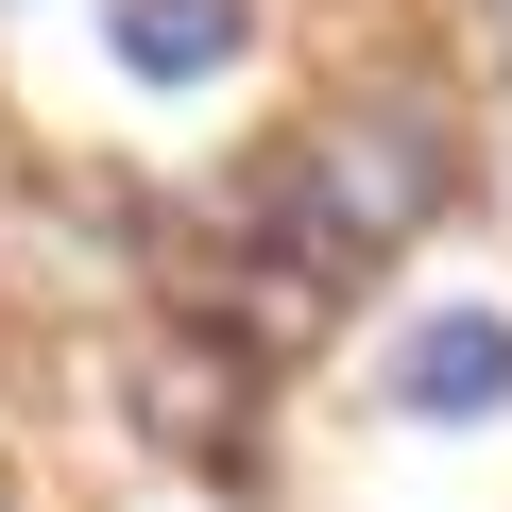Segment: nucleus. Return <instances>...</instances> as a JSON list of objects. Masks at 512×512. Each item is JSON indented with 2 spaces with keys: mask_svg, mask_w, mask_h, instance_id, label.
<instances>
[{
  "mask_svg": "<svg viewBox=\"0 0 512 512\" xmlns=\"http://www.w3.org/2000/svg\"><path fill=\"white\" fill-rule=\"evenodd\" d=\"M444 205H461V120L427 86H342L308 137L256 154V222H274V256H308V274H376V256H410Z\"/></svg>",
  "mask_w": 512,
  "mask_h": 512,
  "instance_id": "nucleus-1",
  "label": "nucleus"
},
{
  "mask_svg": "<svg viewBox=\"0 0 512 512\" xmlns=\"http://www.w3.org/2000/svg\"><path fill=\"white\" fill-rule=\"evenodd\" d=\"M103 393H120V427H137L154 461H239V444H256V342H239L222 308H154V325H120Z\"/></svg>",
  "mask_w": 512,
  "mask_h": 512,
  "instance_id": "nucleus-2",
  "label": "nucleus"
},
{
  "mask_svg": "<svg viewBox=\"0 0 512 512\" xmlns=\"http://www.w3.org/2000/svg\"><path fill=\"white\" fill-rule=\"evenodd\" d=\"M376 410H393V427H427V444H461V427H512V308H495V291H444V308H410V325L376 342Z\"/></svg>",
  "mask_w": 512,
  "mask_h": 512,
  "instance_id": "nucleus-3",
  "label": "nucleus"
},
{
  "mask_svg": "<svg viewBox=\"0 0 512 512\" xmlns=\"http://www.w3.org/2000/svg\"><path fill=\"white\" fill-rule=\"evenodd\" d=\"M239 52H256V0H103V69L120 86H239Z\"/></svg>",
  "mask_w": 512,
  "mask_h": 512,
  "instance_id": "nucleus-4",
  "label": "nucleus"
},
{
  "mask_svg": "<svg viewBox=\"0 0 512 512\" xmlns=\"http://www.w3.org/2000/svg\"><path fill=\"white\" fill-rule=\"evenodd\" d=\"M495 18H512V0H495Z\"/></svg>",
  "mask_w": 512,
  "mask_h": 512,
  "instance_id": "nucleus-5",
  "label": "nucleus"
}]
</instances>
